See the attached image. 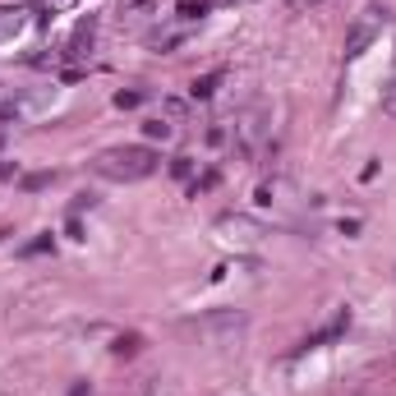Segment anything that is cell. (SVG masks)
Here are the masks:
<instances>
[{"label":"cell","instance_id":"6da1fadb","mask_svg":"<svg viewBox=\"0 0 396 396\" xmlns=\"http://www.w3.org/2000/svg\"><path fill=\"white\" fill-rule=\"evenodd\" d=\"M92 166H97V175H107V180L134 184V180H148V175L162 166V157H157V148H148V143H124V148H107Z\"/></svg>","mask_w":396,"mask_h":396},{"label":"cell","instance_id":"7a4b0ae2","mask_svg":"<svg viewBox=\"0 0 396 396\" xmlns=\"http://www.w3.org/2000/svg\"><path fill=\"white\" fill-rule=\"evenodd\" d=\"M382 28H387V10H382V5H368L364 14L351 23V32H346V60H360L368 46L382 37Z\"/></svg>","mask_w":396,"mask_h":396},{"label":"cell","instance_id":"3957f363","mask_svg":"<svg viewBox=\"0 0 396 396\" xmlns=\"http://www.w3.org/2000/svg\"><path fill=\"white\" fill-rule=\"evenodd\" d=\"M189 332H203L217 346H230L244 332V314H212V318H203V322H189Z\"/></svg>","mask_w":396,"mask_h":396},{"label":"cell","instance_id":"277c9868","mask_svg":"<svg viewBox=\"0 0 396 396\" xmlns=\"http://www.w3.org/2000/svg\"><path fill=\"white\" fill-rule=\"evenodd\" d=\"M116 19H120V28H148L157 19V0H124L120 10H116Z\"/></svg>","mask_w":396,"mask_h":396},{"label":"cell","instance_id":"5b68a950","mask_svg":"<svg viewBox=\"0 0 396 396\" xmlns=\"http://www.w3.org/2000/svg\"><path fill=\"white\" fill-rule=\"evenodd\" d=\"M263 138V111H244L240 120H235V143H240V153H254Z\"/></svg>","mask_w":396,"mask_h":396},{"label":"cell","instance_id":"8992f818","mask_svg":"<svg viewBox=\"0 0 396 396\" xmlns=\"http://www.w3.org/2000/svg\"><path fill=\"white\" fill-rule=\"evenodd\" d=\"M92 37H97V23L83 19V23L74 28V37H69V46H65V60H83V56L92 51Z\"/></svg>","mask_w":396,"mask_h":396},{"label":"cell","instance_id":"52a82bcc","mask_svg":"<svg viewBox=\"0 0 396 396\" xmlns=\"http://www.w3.org/2000/svg\"><path fill=\"white\" fill-rule=\"evenodd\" d=\"M28 28H32L28 14H19V10H0V42H14V37H23Z\"/></svg>","mask_w":396,"mask_h":396},{"label":"cell","instance_id":"ba28073f","mask_svg":"<svg viewBox=\"0 0 396 396\" xmlns=\"http://www.w3.org/2000/svg\"><path fill=\"white\" fill-rule=\"evenodd\" d=\"M346 327H351V314H336L332 322H327V327H322V332H314L305 341V346H300V351H314V346H327V341H336V336L346 332Z\"/></svg>","mask_w":396,"mask_h":396},{"label":"cell","instance_id":"9c48e42d","mask_svg":"<svg viewBox=\"0 0 396 396\" xmlns=\"http://www.w3.org/2000/svg\"><path fill=\"white\" fill-rule=\"evenodd\" d=\"M221 83H226V69H212V74L194 78V88H189V97H194V102H208V97H212V92L221 88Z\"/></svg>","mask_w":396,"mask_h":396},{"label":"cell","instance_id":"30bf717a","mask_svg":"<svg viewBox=\"0 0 396 396\" xmlns=\"http://www.w3.org/2000/svg\"><path fill=\"white\" fill-rule=\"evenodd\" d=\"M143 134L153 138V143H157V138H162V143H166V138L175 134V124H170L166 116H157V120H148V124H143Z\"/></svg>","mask_w":396,"mask_h":396},{"label":"cell","instance_id":"8fae6325","mask_svg":"<svg viewBox=\"0 0 396 396\" xmlns=\"http://www.w3.org/2000/svg\"><path fill=\"white\" fill-rule=\"evenodd\" d=\"M175 10H180V19H189V23H194V19H203L208 10H212V0H180Z\"/></svg>","mask_w":396,"mask_h":396},{"label":"cell","instance_id":"7c38bea8","mask_svg":"<svg viewBox=\"0 0 396 396\" xmlns=\"http://www.w3.org/2000/svg\"><path fill=\"white\" fill-rule=\"evenodd\" d=\"M111 351H116V355H138V351H143V336H138V332L116 336V346H111Z\"/></svg>","mask_w":396,"mask_h":396},{"label":"cell","instance_id":"4fadbf2b","mask_svg":"<svg viewBox=\"0 0 396 396\" xmlns=\"http://www.w3.org/2000/svg\"><path fill=\"white\" fill-rule=\"evenodd\" d=\"M162 116H166V120H184V116H189V107H184L180 97H166V102H162Z\"/></svg>","mask_w":396,"mask_h":396},{"label":"cell","instance_id":"5bb4252c","mask_svg":"<svg viewBox=\"0 0 396 396\" xmlns=\"http://www.w3.org/2000/svg\"><path fill=\"white\" fill-rule=\"evenodd\" d=\"M170 175H175V180H194V162H189V157H175V162H170Z\"/></svg>","mask_w":396,"mask_h":396},{"label":"cell","instance_id":"9a60e30c","mask_svg":"<svg viewBox=\"0 0 396 396\" xmlns=\"http://www.w3.org/2000/svg\"><path fill=\"white\" fill-rule=\"evenodd\" d=\"M116 107H120V111H134V107H143V92H116Z\"/></svg>","mask_w":396,"mask_h":396},{"label":"cell","instance_id":"2e32d148","mask_svg":"<svg viewBox=\"0 0 396 396\" xmlns=\"http://www.w3.org/2000/svg\"><path fill=\"white\" fill-rule=\"evenodd\" d=\"M46 249H51V235H42V240L23 244V258H37V254H46Z\"/></svg>","mask_w":396,"mask_h":396},{"label":"cell","instance_id":"e0dca14e","mask_svg":"<svg viewBox=\"0 0 396 396\" xmlns=\"http://www.w3.org/2000/svg\"><path fill=\"white\" fill-rule=\"evenodd\" d=\"M42 184H51V170H37V175H23V189H42Z\"/></svg>","mask_w":396,"mask_h":396},{"label":"cell","instance_id":"ac0fdd59","mask_svg":"<svg viewBox=\"0 0 396 396\" xmlns=\"http://www.w3.org/2000/svg\"><path fill=\"white\" fill-rule=\"evenodd\" d=\"M382 116H392V120H396V83L387 88V97H382Z\"/></svg>","mask_w":396,"mask_h":396},{"label":"cell","instance_id":"d6986e66","mask_svg":"<svg viewBox=\"0 0 396 396\" xmlns=\"http://www.w3.org/2000/svg\"><path fill=\"white\" fill-rule=\"evenodd\" d=\"M69 5H78V0H46V10H42V14H51V10H69Z\"/></svg>","mask_w":396,"mask_h":396},{"label":"cell","instance_id":"ffe728a7","mask_svg":"<svg viewBox=\"0 0 396 396\" xmlns=\"http://www.w3.org/2000/svg\"><path fill=\"white\" fill-rule=\"evenodd\" d=\"M290 10H300V14H305V10H314V5H322V0H286Z\"/></svg>","mask_w":396,"mask_h":396},{"label":"cell","instance_id":"44dd1931","mask_svg":"<svg viewBox=\"0 0 396 396\" xmlns=\"http://www.w3.org/2000/svg\"><path fill=\"white\" fill-rule=\"evenodd\" d=\"M0 180H14V166H5V162H0Z\"/></svg>","mask_w":396,"mask_h":396},{"label":"cell","instance_id":"7402d4cb","mask_svg":"<svg viewBox=\"0 0 396 396\" xmlns=\"http://www.w3.org/2000/svg\"><path fill=\"white\" fill-rule=\"evenodd\" d=\"M212 5H235V0H212Z\"/></svg>","mask_w":396,"mask_h":396}]
</instances>
